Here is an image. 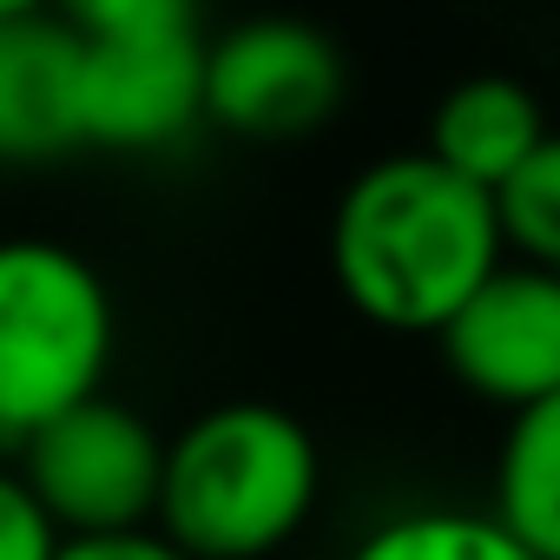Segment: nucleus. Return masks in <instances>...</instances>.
<instances>
[{"label": "nucleus", "instance_id": "1", "mask_svg": "<svg viewBox=\"0 0 560 560\" xmlns=\"http://www.w3.org/2000/svg\"><path fill=\"white\" fill-rule=\"evenodd\" d=\"M508 264L494 191L429 152L363 165L330 211V277L343 304L389 337H435Z\"/></svg>", "mask_w": 560, "mask_h": 560}, {"label": "nucleus", "instance_id": "2", "mask_svg": "<svg viewBox=\"0 0 560 560\" xmlns=\"http://www.w3.org/2000/svg\"><path fill=\"white\" fill-rule=\"evenodd\" d=\"M324 501L317 435L277 402H211L165 435L159 534L191 560H277Z\"/></svg>", "mask_w": 560, "mask_h": 560}, {"label": "nucleus", "instance_id": "3", "mask_svg": "<svg viewBox=\"0 0 560 560\" xmlns=\"http://www.w3.org/2000/svg\"><path fill=\"white\" fill-rule=\"evenodd\" d=\"M119 357V304L93 257L60 237H0V442L100 396Z\"/></svg>", "mask_w": 560, "mask_h": 560}, {"label": "nucleus", "instance_id": "4", "mask_svg": "<svg viewBox=\"0 0 560 560\" xmlns=\"http://www.w3.org/2000/svg\"><path fill=\"white\" fill-rule=\"evenodd\" d=\"M14 468L54 514L67 540L86 534H132L159 521L165 481V435L119 396H86L47 429L14 448Z\"/></svg>", "mask_w": 560, "mask_h": 560}, {"label": "nucleus", "instance_id": "5", "mask_svg": "<svg viewBox=\"0 0 560 560\" xmlns=\"http://www.w3.org/2000/svg\"><path fill=\"white\" fill-rule=\"evenodd\" d=\"M350 93L343 47L298 14H250L205 40V126L244 145H298Z\"/></svg>", "mask_w": 560, "mask_h": 560}, {"label": "nucleus", "instance_id": "6", "mask_svg": "<svg viewBox=\"0 0 560 560\" xmlns=\"http://www.w3.org/2000/svg\"><path fill=\"white\" fill-rule=\"evenodd\" d=\"M80 40V34H73ZM205 126V27L80 40V139L86 152L152 159Z\"/></svg>", "mask_w": 560, "mask_h": 560}, {"label": "nucleus", "instance_id": "7", "mask_svg": "<svg viewBox=\"0 0 560 560\" xmlns=\"http://www.w3.org/2000/svg\"><path fill=\"white\" fill-rule=\"evenodd\" d=\"M448 376L494 409L560 396V270L508 257L488 284L435 330Z\"/></svg>", "mask_w": 560, "mask_h": 560}, {"label": "nucleus", "instance_id": "8", "mask_svg": "<svg viewBox=\"0 0 560 560\" xmlns=\"http://www.w3.org/2000/svg\"><path fill=\"white\" fill-rule=\"evenodd\" d=\"M86 152L80 139V40L47 14L0 21V165H54Z\"/></svg>", "mask_w": 560, "mask_h": 560}, {"label": "nucleus", "instance_id": "9", "mask_svg": "<svg viewBox=\"0 0 560 560\" xmlns=\"http://www.w3.org/2000/svg\"><path fill=\"white\" fill-rule=\"evenodd\" d=\"M547 132H553V126H547L540 100H534L521 80H508V73H475V80H455V86L435 100V113H429V145H422V152L442 159L455 178L494 191V185H508V178L521 172V159H527Z\"/></svg>", "mask_w": 560, "mask_h": 560}, {"label": "nucleus", "instance_id": "10", "mask_svg": "<svg viewBox=\"0 0 560 560\" xmlns=\"http://www.w3.org/2000/svg\"><path fill=\"white\" fill-rule=\"evenodd\" d=\"M488 514L540 560H560V396L508 416L494 448Z\"/></svg>", "mask_w": 560, "mask_h": 560}, {"label": "nucleus", "instance_id": "11", "mask_svg": "<svg viewBox=\"0 0 560 560\" xmlns=\"http://www.w3.org/2000/svg\"><path fill=\"white\" fill-rule=\"evenodd\" d=\"M343 560H540L527 553L488 508H402L389 521H376Z\"/></svg>", "mask_w": 560, "mask_h": 560}, {"label": "nucleus", "instance_id": "12", "mask_svg": "<svg viewBox=\"0 0 560 560\" xmlns=\"http://www.w3.org/2000/svg\"><path fill=\"white\" fill-rule=\"evenodd\" d=\"M494 218L501 237L521 264L560 270V132H547L508 185H494Z\"/></svg>", "mask_w": 560, "mask_h": 560}, {"label": "nucleus", "instance_id": "13", "mask_svg": "<svg viewBox=\"0 0 560 560\" xmlns=\"http://www.w3.org/2000/svg\"><path fill=\"white\" fill-rule=\"evenodd\" d=\"M54 14L80 40H126V34L198 27V0H54Z\"/></svg>", "mask_w": 560, "mask_h": 560}, {"label": "nucleus", "instance_id": "14", "mask_svg": "<svg viewBox=\"0 0 560 560\" xmlns=\"http://www.w3.org/2000/svg\"><path fill=\"white\" fill-rule=\"evenodd\" d=\"M67 534L40 508L21 468H0V560H60Z\"/></svg>", "mask_w": 560, "mask_h": 560}, {"label": "nucleus", "instance_id": "15", "mask_svg": "<svg viewBox=\"0 0 560 560\" xmlns=\"http://www.w3.org/2000/svg\"><path fill=\"white\" fill-rule=\"evenodd\" d=\"M60 560H191V553L172 547L159 527H132V534H86V540H67Z\"/></svg>", "mask_w": 560, "mask_h": 560}, {"label": "nucleus", "instance_id": "16", "mask_svg": "<svg viewBox=\"0 0 560 560\" xmlns=\"http://www.w3.org/2000/svg\"><path fill=\"white\" fill-rule=\"evenodd\" d=\"M54 0H0V21H14V14H47Z\"/></svg>", "mask_w": 560, "mask_h": 560}]
</instances>
